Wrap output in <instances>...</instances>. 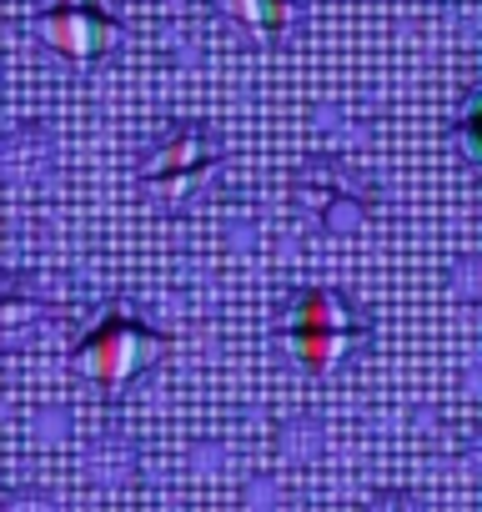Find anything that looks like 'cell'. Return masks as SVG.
I'll list each match as a JSON object with an SVG mask.
<instances>
[{
  "mask_svg": "<svg viewBox=\"0 0 482 512\" xmlns=\"http://www.w3.org/2000/svg\"><path fill=\"white\" fill-rule=\"evenodd\" d=\"M36 31L56 56H66L76 66H91V61L111 56L116 41H121V21L101 6V0H51V6L36 16Z\"/></svg>",
  "mask_w": 482,
  "mask_h": 512,
  "instance_id": "277c9868",
  "label": "cell"
},
{
  "mask_svg": "<svg viewBox=\"0 0 482 512\" xmlns=\"http://www.w3.org/2000/svg\"><path fill=\"white\" fill-rule=\"evenodd\" d=\"M161 347H166V337H161L156 327H146V322H136V317H126V312H111L91 337H81V347H76V372L91 377V382L101 387V397H116L141 367L156 362Z\"/></svg>",
  "mask_w": 482,
  "mask_h": 512,
  "instance_id": "7a4b0ae2",
  "label": "cell"
},
{
  "mask_svg": "<svg viewBox=\"0 0 482 512\" xmlns=\"http://www.w3.org/2000/svg\"><path fill=\"white\" fill-rule=\"evenodd\" d=\"M292 357L302 372L312 377H332L362 342H367V317L332 287H307L297 292L292 312H287V327H282Z\"/></svg>",
  "mask_w": 482,
  "mask_h": 512,
  "instance_id": "6da1fadb",
  "label": "cell"
},
{
  "mask_svg": "<svg viewBox=\"0 0 482 512\" xmlns=\"http://www.w3.org/2000/svg\"><path fill=\"white\" fill-rule=\"evenodd\" d=\"M292 196H297L302 216H307L312 226H322V231H352V226H362V221L372 216V191H367V181H362L352 166H342L337 156H312V161L297 171Z\"/></svg>",
  "mask_w": 482,
  "mask_h": 512,
  "instance_id": "3957f363",
  "label": "cell"
},
{
  "mask_svg": "<svg viewBox=\"0 0 482 512\" xmlns=\"http://www.w3.org/2000/svg\"><path fill=\"white\" fill-rule=\"evenodd\" d=\"M216 11L252 46H282L297 26V0H216Z\"/></svg>",
  "mask_w": 482,
  "mask_h": 512,
  "instance_id": "8992f818",
  "label": "cell"
},
{
  "mask_svg": "<svg viewBox=\"0 0 482 512\" xmlns=\"http://www.w3.org/2000/svg\"><path fill=\"white\" fill-rule=\"evenodd\" d=\"M216 166H221V141H216V131L201 126V121H181V126H171V131L151 146V156H146V166H141V181L156 186V191H186V186L206 181Z\"/></svg>",
  "mask_w": 482,
  "mask_h": 512,
  "instance_id": "5b68a950",
  "label": "cell"
}]
</instances>
